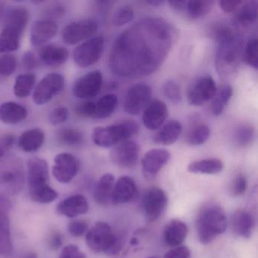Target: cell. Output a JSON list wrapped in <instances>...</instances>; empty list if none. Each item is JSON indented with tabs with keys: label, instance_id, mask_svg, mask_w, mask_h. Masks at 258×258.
Returning a JSON list of instances; mask_svg holds the SVG:
<instances>
[{
	"label": "cell",
	"instance_id": "obj_2",
	"mask_svg": "<svg viewBox=\"0 0 258 258\" xmlns=\"http://www.w3.org/2000/svg\"><path fill=\"white\" fill-rule=\"evenodd\" d=\"M49 167L44 159L33 158L28 163V183L31 199L37 203L49 204L58 198V194L48 183Z\"/></svg>",
	"mask_w": 258,
	"mask_h": 258
},
{
	"label": "cell",
	"instance_id": "obj_27",
	"mask_svg": "<svg viewBox=\"0 0 258 258\" xmlns=\"http://www.w3.org/2000/svg\"><path fill=\"white\" fill-rule=\"evenodd\" d=\"M45 134L42 130L35 128L25 131L19 137V146L25 152H37L44 143Z\"/></svg>",
	"mask_w": 258,
	"mask_h": 258
},
{
	"label": "cell",
	"instance_id": "obj_51",
	"mask_svg": "<svg viewBox=\"0 0 258 258\" xmlns=\"http://www.w3.org/2000/svg\"><path fill=\"white\" fill-rule=\"evenodd\" d=\"M164 258H191V251L186 246H178L167 252Z\"/></svg>",
	"mask_w": 258,
	"mask_h": 258
},
{
	"label": "cell",
	"instance_id": "obj_35",
	"mask_svg": "<svg viewBox=\"0 0 258 258\" xmlns=\"http://www.w3.org/2000/svg\"><path fill=\"white\" fill-rule=\"evenodd\" d=\"M36 83L34 74H23L16 78L14 86V93L17 97L24 99L30 96Z\"/></svg>",
	"mask_w": 258,
	"mask_h": 258
},
{
	"label": "cell",
	"instance_id": "obj_58",
	"mask_svg": "<svg viewBox=\"0 0 258 258\" xmlns=\"http://www.w3.org/2000/svg\"><path fill=\"white\" fill-rule=\"evenodd\" d=\"M25 258H37L35 253H29Z\"/></svg>",
	"mask_w": 258,
	"mask_h": 258
},
{
	"label": "cell",
	"instance_id": "obj_1",
	"mask_svg": "<svg viewBox=\"0 0 258 258\" xmlns=\"http://www.w3.org/2000/svg\"><path fill=\"white\" fill-rule=\"evenodd\" d=\"M173 37L171 26L164 19H142L114 41L109 54L111 72L121 78L154 73L167 58Z\"/></svg>",
	"mask_w": 258,
	"mask_h": 258
},
{
	"label": "cell",
	"instance_id": "obj_18",
	"mask_svg": "<svg viewBox=\"0 0 258 258\" xmlns=\"http://www.w3.org/2000/svg\"><path fill=\"white\" fill-rule=\"evenodd\" d=\"M137 184L131 176H123L114 183L111 203L119 205L133 202L137 196Z\"/></svg>",
	"mask_w": 258,
	"mask_h": 258
},
{
	"label": "cell",
	"instance_id": "obj_9",
	"mask_svg": "<svg viewBox=\"0 0 258 258\" xmlns=\"http://www.w3.org/2000/svg\"><path fill=\"white\" fill-rule=\"evenodd\" d=\"M64 87V78L57 73L46 75L38 83L33 93V100L37 105L48 103L54 96L62 91Z\"/></svg>",
	"mask_w": 258,
	"mask_h": 258
},
{
	"label": "cell",
	"instance_id": "obj_14",
	"mask_svg": "<svg viewBox=\"0 0 258 258\" xmlns=\"http://www.w3.org/2000/svg\"><path fill=\"white\" fill-rule=\"evenodd\" d=\"M54 162L52 174L61 183L70 182L79 171V161L72 154H58L55 157Z\"/></svg>",
	"mask_w": 258,
	"mask_h": 258
},
{
	"label": "cell",
	"instance_id": "obj_56",
	"mask_svg": "<svg viewBox=\"0 0 258 258\" xmlns=\"http://www.w3.org/2000/svg\"><path fill=\"white\" fill-rule=\"evenodd\" d=\"M11 208V202L10 200L4 196H0V216L8 215Z\"/></svg>",
	"mask_w": 258,
	"mask_h": 258
},
{
	"label": "cell",
	"instance_id": "obj_53",
	"mask_svg": "<svg viewBox=\"0 0 258 258\" xmlns=\"http://www.w3.org/2000/svg\"><path fill=\"white\" fill-rule=\"evenodd\" d=\"M22 63H23L24 67L28 70H33L38 66V61H37L35 55L31 52H27L24 54Z\"/></svg>",
	"mask_w": 258,
	"mask_h": 258
},
{
	"label": "cell",
	"instance_id": "obj_41",
	"mask_svg": "<svg viewBox=\"0 0 258 258\" xmlns=\"http://www.w3.org/2000/svg\"><path fill=\"white\" fill-rule=\"evenodd\" d=\"M257 44V39L256 37L250 39L247 42L243 53L244 61L254 69H257L258 66Z\"/></svg>",
	"mask_w": 258,
	"mask_h": 258
},
{
	"label": "cell",
	"instance_id": "obj_57",
	"mask_svg": "<svg viewBox=\"0 0 258 258\" xmlns=\"http://www.w3.org/2000/svg\"><path fill=\"white\" fill-rule=\"evenodd\" d=\"M146 4L152 6V7H162L166 4V2L165 1H161V0H152V1H147Z\"/></svg>",
	"mask_w": 258,
	"mask_h": 258
},
{
	"label": "cell",
	"instance_id": "obj_3",
	"mask_svg": "<svg viewBox=\"0 0 258 258\" xmlns=\"http://www.w3.org/2000/svg\"><path fill=\"white\" fill-rule=\"evenodd\" d=\"M227 217L223 208L216 204L205 205L198 214L196 232L202 244L212 242L227 229Z\"/></svg>",
	"mask_w": 258,
	"mask_h": 258
},
{
	"label": "cell",
	"instance_id": "obj_52",
	"mask_svg": "<svg viewBox=\"0 0 258 258\" xmlns=\"http://www.w3.org/2000/svg\"><path fill=\"white\" fill-rule=\"evenodd\" d=\"M220 9L226 13H232L236 11L242 2L239 0H226V1H219Z\"/></svg>",
	"mask_w": 258,
	"mask_h": 258
},
{
	"label": "cell",
	"instance_id": "obj_60",
	"mask_svg": "<svg viewBox=\"0 0 258 258\" xmlns=\"http://www.w3.org/2000/svg\"><path fill=\"white\" fill-rule=\"evenodd\" d=\"M4 152H4V149H3L2 148H1V146H0V158H2L3 155H4Z\"/></svg>",
	"mask_w": 258,
	"mask_h": 258
},
{
	"label": "cell",
	"instance_id": "obj_39",
	"mask_svg": "<svg viewBox=\"0 0 258 258\" xmlns=\"http://www.w3.org/2000/svg\"><path fill=\"white\" fill-rule=\"evenodd\" d=\"M57 140L69 146H79L84 141V135L81 131L73 128L59 130L56 134Z\"/></svg>",
	"mask_w": 258,
	"mask_h": 258
},
{
	"label": "cell",
	"instance_id": "obj_13",
	"mask_svg": "<svg viewBox=\"0 0 258 258\" xmlns=\"http://www.w3.org/2000/svg\"><path fill=\"white\" fill-rule=\"evenodd\" d=\"M140 146L133 140H126L113 148L110 153L111 162L121 168H132L140 155Z\"/></svg>",
	"mask_w": 258,
	"mask_h": 258
},
{
	"label": "cell",
	"instance_id": "obj_12",
	"mask_svg": "<svg viewBox=\"0 0 258 258\" xmlns=\"http://www.w3.org/2000/svg\"><path fill=\"white\" fill-rule=\"evenodd\" d=\"M98 23L93 19H84L66 25L62 31V39L69 45H75L90 38L96 34Z\"/></svg>",
	"mask_w": 258,
	"mask_h": 258
},
{
	"label": "cell",
	"instance_id": "obj_42",
	"mask_svg": "<svg viewBox=\"0 0 258 258\" xmlns=\"http://www.w3.org/2000/svg\"><path fill=\"white\" fill-rule=\"evenodd\" d=\"M135 17L134 9L129 6H124L117 9L113 16V23L115 26L122 27L132 22Z\"/></svg>",
	"mask_w": 258,
	"mask_h": 258
},
{
	"label": "cell",
	"instance_id": "obj_47",
	"mask_svg": "<svg viewBox=\"0 0 258 258\" xmlns=\"http://www.w3.org/2000/svg\"><path fill=\"white\" fill-rule=\"evenodd\" d=\"M69 111L64 106H58L51 112L49 122L53 125L61 124L69 118Z\"/></svg>",
	"mask_w": 258,
	"mask_h": 258
},
{
	"label": "cell",
	"instance_id": "obj_25",
	"mask_svg": "<svg viewBox=\"0 0 258 258\" xmlns=\"http://www.w3.org/2000/svg\"><path fill=\"white\" fill-rule=\"evenodd\" d=\"M114 183V176L111 173H105L99 178L93 193L96 203L103 206L111 203Z\"/></svg>",
	"mask_w": 258,
	"mask_h": 258
},
{
	"label": "cell",
	"instance_id": "obj_37",
	"mask_svg": "<svg viewBox=\"0 0 258 258\" xmlns=\"http://www.w3.org/2000/svg\"><path fill=\"white\" fill-rule=\"evenodd\" d=\"M239 7L236 15V21L242 25H250L257 19V2L248 1Z\"/></svg>",
	"mask_w": 258,
	"mask_h": 258
},
{
	"label": "cell",
	"instance_id": "obj_24",
	"mask_svg": "<svg viewBox=\"0 0 258 258\" xmlns=\"http://www.w3.org/2000/svg\"><path fill=\"white\" fill-rule=\"evenodd\" d=\"M28 117V111L20 104L4 102L0 105V120L7 124H17Z\"/></svg>",
	"mask_w": 258,
	"mask_h": 258
},
{
	"label": "cell",
	"instance_id": "obj_21",
	"mask_svg": "<svg viewBox=\"0 0 258 258\" xmlns=\"http://www.w3.org/2000/svg\"><path fill=\"white\" fill-rule=\"evenodd\" d=\"M253 215L245 210H237L232 214L231 226L235 235L244 238H250L254 228Z\"/></svg>",
	"mask_w": 258,
	"mask_h": 258
},
{
	"label": "cell",
	"instance_id": "obj_15",
	"mask_svg": "<svg viewBox=\"0 0 258 258\" xmlns=\"http://www.w3.org/2000/svg\"><path fill=\"white\" fill-rule=\"evenodd\" d=\"M102 74L93 71L81 77L74 84L73 93L79 99H90L99 94L102 89Z\"/></svg>",
	"mask_w": 258,
	"mask_h": 258
},
{
	"label": "cell",
	"instance_id": "obj_33",
	"mask_svg": "<svg viewBox=\"0 0 258 258\" xmlns=\"http://www.w3.org/2000/svg\"><path fill=\"white\" fill-rule=\"evenodd\" d=\"M117 106V97L114 94H107L96 102L94 119H105L115 111Z\"/></svg>",
	"mask_w": 258,
	"mask_h": 258
},
{
	"label": "cell",
	"instance_id": "obj_8",
	"mask_svg": "<svg viewBox=\"0 0 258 258\" xmlns=\"http://www.w3.org/2000/svg\"><path fill=\"white\" fill-rule=\"evenodd\" d=\"M105 46L103 37H94L89 39L75 48L74 61L81 68H88L96 64L102 56Z\"/></svg>",
	"mask_w": 258,
	"mask_h": 258
},
{
	"label": "cell",
	"instance_id": "obj_19",
	"mask_svg": "<svg viewBox=\"0 0 258 258\" xmlns=\"http://www.w3.org/2000/svg\"><path fill=\"white\" fill-rule=\"evenodd\" d=\"M88 202L82 195H75L61 201L56 208V211L59 215L64 216L69 218H74L81 214L88 212Z\"/></svg>",
	"mask_w": 258,
	"mask_h": 258
},
{
	"label": "cell",
	"instance_id": "obj_11",
	"mask_svg": "<svg viewBox=\"0 0 258 258\" xmlns=\"http://www.w3.org/2000/svg\"><path fill=\"white\" fill-rule=\"evenodd\" d=\"M217 91L214 78L210 75H204L190 84L187 92V99L190 105L200 106L212 99Z\"/></svg>",
	"mask_w": 258,
	"mask_h": 258
},
{
	"label": "cell",
	"instance_id": "obj_20",
	"mask_svg": "<svg viewBox=\"0 0 258 258\" xmlns=\"http://www.w3.org/2000/svg\"><path fill=\"white\" fill-rule=\"evenodd\" d=\"M58 31L55 22L49 20L37 21L33 24L31 31V42L34 46H38L52 40Z\"/></svg>",
	"mask_w": 258,
	"mask_h": 258
},
{
	"label": "cell",
	"instance_id": "obj_23",
	"mask_svg": "<svg viewBox=\"0 0 258 258\" xmlns=\"http://www.w3.org/2000/svg\"><path fill=\"white\" fill-rule=\"evenodd\" d=\"M39 55L40 60L46 66L58 67L67 61L69 51L62 46L47 44L40 49Z\"/></svg>",
	"mask_w": 258,
	"mask_h": 258
},
{
	"label": "cell",
	"instance_id": "obj_4",
	"mask_svg": "<svg viewBox=\"0 0 258 258\" xmlns=\"http://www.w3.org/2000/svg\"><path fill=\"white\" fill-rule=\"evenodd\" d=\"M86 241L88 247L96 253L116 255L122 248V241L120 237L105 222L96 223L87 232Z\"/></svg>",
	"mask_w": 258,
	"mask_h": 258
},
{
	"label": "cell",
	"instance_id": "obj_30",
	"mask_svg": "<svg viewBox=\"0 0 258 258\" xmlns=\"http://www.w3.org/2000/svg\"><path fill=\"white\" fill-rule=\"evenodd\" d=\"M214 1L211 0H192L185 1V7L182 13H185L191 20L201 19L208 14L214 7Z\"/></svg>",
	"mask_w": 258,
	"mask_h": 258
},
{
	"label": "cell",
	"instance_id": "obj_55",
	"mask_svg": "<svg viewBox=\"0 0 258 258\" xmlns=\"http://www.w3.org/2000/svg\"><path fill=\"white\" fill-rule=\"evenodd\" d=\"M15 143V137L13 135H6L2 137L0 140V146L4 149V152L6 150L11 149Z\"/></svg>",
	"mask_w": 258,
	"mask_h": 258
},
{
	"label": "cell",
	"instance_id": "obj_5",
	"mask_svg": "<svg viewBox=\"0 0 258 258\" xmlns=\"http://www.w3.org/2000/svg\"><path fill=\"white\" fill-rule=\"evenodd\" d=\"M139 126L133 120H125L107 126H99L93 130V143L102 148H111L130 140L137 135Z\"/></svg>",
	"mask_w": 258,
	"mask_h": 258
},
{
	"label": "cell",
	"instance_id": "obj_28",
	"mask_svg": "<svg viewBox=\"0 0 258 258\" xmlns=\"http://www.w3.org/2000/svg\"><path fill=\"white\" fill-rule=\"evenodd\" d=\"M223 161L217 158H208V159L199 160L193 161L188 164V171L193 173L202 174H217L223 171Z\"/></svg>",
	"mask_w": 258,
	"mask_h": 258
},
{
	"label": "cell",
	"instance_id": "obj_49",
	"mask_svg": "<svg viewBox=\"0 0 258 258\" xmlns=\"http://www.w3.org/2000/svg\"><path fill=\"white\" fill-rule=\"evenodd\" d=\"M68 229L71 235L73 236H82L87 232L88 224L83 220H75L69 223Z\"/></svg>",
	"mask_w": 258,
	"mask_h": 258
},
{
	"label": "cell",
	"instance_id": "obj_16",
	"mask_svg": "<svg viewBox=\"0 0 258 258\" xmlns=\"http://www.w3.org/2000/svg\"><path fill=\"white\" fill-rule=\"evenodd\" d=\"M170 159V153L166 149H153L148 151L142 159L143 176L148 179H154Z\"/></svg>",
	"mask_w": 258,
	"mask_h": 258
},
{
	"label": "cell",
	"instance_id": "obj_54",
	"mask_svg": "<svg viewBox=\"0 0 258 258\" xmlns=\"http://www.w3.org/2000/svg\"><path fill=\"white\" fill-rule=\"evenodd\" d=\"M63 244V237L59 232H53L49 239V245L52 250H58Z\"/></svg>",
	"mask_w": 258,
	"mask_h": 258
},
{
	"label": "cell",
	"instance_id": "obj_44",
	"mask_svg": "<svg viewBox=\"0 0 258 258\" xmlns=\"http://www.w3.org/2000/svg\"><path fill=\"white\" fill-rule=\"evenodd\" d=\"M17 68V58L12 54H6L0 58V75L10 76Z\"/></svg>",
	"mask_w": 258,
	"mask_h": 258
},
{
	"label": "cell",
	"instance_id": "obj_45",
	"mask_svg": "<svg viewBox=\"0 0 258 258\" xmlns=\"http://www.w3.org/2000/svg\"><path fill=\"white\" fill-rule=\"evenodd\" d=\"M247 188V178L243 174H238L233 179L231 185V194L234 197L241 196L245 192Z\"/></svg>",
	"mask_w": 258,
	"mask_h": 258
},
{
	"label": "cell",
	"instance_id": "obj_10",
	"mask_svg": "<svg viewBox=\"0 0 258 258\" xmlns=\"http://www.w3.org/2000/svg\"><path fill=\"white\" fill-rule=\"evenodd\" d=\"M152 88L146 84L131 86L123 99V109L127 114L137 115L146 108L152 97Z\"/></svg>",
	"mask_w": 258,
	"mask_h": 258
},
{
	"label": "cell",
	"instance_id": "obj_7",
	"mask_svg": "<svg viewBox=\"0 0 258 258\" xmlns=\"http://www.w3.org/2000/svg\"><path fill=\"white\" fill-rule=\"evenodd\" d=\"M165 191L158 187H150L143 193L141 209L145 218L149 222L158 220L165 211L167 205Z\"/></svg>",
	"mask_w": 258,
	"mask_h": 258
},
{
	"label": "cell",
	"instance_id": "obj_40",
	"mask_svg": "<svg viewBox=\"0 0 258 258\" xmlns=\"http://www.w3.org/2000/svg\"><path fill=\"white\" fill-rule=\"evenodd\" d=\"M254 137V130L251 125L244 123L237 126L234 132L235 143L241 147L248 146L253 141Z\"/></svg>",
	"mask_w": 258,
	"mask_h": 258
},
{
	"label": "cell",
	"instance_id": "obj_29",
	"mask_svg": "<svg viewBox=\"0 0 258 258\" xmlns=\"http://www.w3.org/2000/svg\"><path fill=\"white\" fill-rule=\"evenodd\" d=\"M0 183L5 187L6 190L10 192L20 191L24 183L22 170L19 167H13L4 170L0 174Z\"/></svg>",
	"mask_w": 258,
	"mask_h": 258
},
{
	"label": "cell",
	"instance_id": "obj_34",
	"mask_svg": "<svg viewBox=\"0 0 258 258\" xmlns=\"http://www.w3.org/2000/svg\"><path fill=\"white\" fill-rule=\"evenodd\" d=\"M13 252L8 215L0 216V256H8Z\"/></svg>",
	"mask_w": 258,
	"mask_h": 258
},
{
	"label": "cell",
	"instance_id": "obj_61",
	"mask_svg": "<svg viewBox=\"0 0 258 258\" xmlns=\"http://www.w3.org/2000/svg\"><path fill=\"white\" fill-rule=\"evenodd\" d=\"M148 258H157V257H148Z\"/></svg>",
	"mask_w": 258,
	"mask_h": 258
},
{
	"label": "cell",
	"instance_id": "obj_17",
	"mask_svg": "<svg viewBox=\"0 0 258 258\" xmlns=\"http://www.w3.org/2000/svg\"><path fill=\"white\" fill-rule=\"evenodd\" d=\"M168 115L167 105L159 99H155L149 102L145 108L143 114L144 126L149 131L159 129Z\"/></svg>",
	"mask_w": 258,
	"mask_h": 258
},
{
	"label": "cell",
	"instance_id": "obj_6",
	"mask_svg": "<svg viewBox=\"0 0 258 258\" xmlns=\"http://www.w3.org/2000/svg\"><path fill=\"white\" fill-rule=\"evenodd\" d=\"M218 43L217 51V67L226 72L230 68L236 64L239 57V40L233 30L229 29L222 34L217 40Z\"/></svg>",
	"mask_w": 258,
	"mask_h": 258
},
{
	"label": "cell",
	"instance_id": "obj_32",
	"mask_svg": "<svg viewBox=\"0 0 258 258\" xmlns=\"http://www.w3.org/2000/svg\"><path fill=\"white\" fill-rule=\"evenodd\" d=\"M29 20V12L23 7L12 9L6 19L5 27L14 28L23 33Z\"/></svg>",
	"mask_w": 258,
	"mask_h": 258
},
{
	"label": "cell",
	"instance_id": "obj_59",
	"mask_svg": "<svg viewBox=\"0 0 258 258\" xmlns=\"http://www.w3.org/2000/svg\"><path fill=\"white\" fill-rule=\"evenodd\" d=\"M3 11H4V6L2 3H0V16L2 14Z\"/></svg>",
	"mask_w": 258,
	"mask_h": 258
},
{
	"label": "cell",
	"instance_id": "obj_22",
	"mask_svg": "<svg viewBox=\"0 0 258 258\" xmlns=\"http://www.w3.org/2000/svg\"><path fill=\"white\" fill-rule=\"evenodd\" d=\"M188 235V226L182 220L173 219L165 226L164 240L167 245L176 247L183 243Z\"/></svg>",
	"mask_w": 258,
	"mask_h": 258
},
{
	"label": "cell",
	"instance_id": "obj_43",
	"mask_svg": "<svg viewBox=\"0 0 258 258\" xmlns=\"http://www.w3.org/2000/svg\"><path fill=\"white\" fill-rule=\"evenodd\" d=\"M164 96L175 105H178L182 101V94L179 86L173 81H167L162 87Z\"/></svg>",
	"mask_w": 258,
	"mask_h": 258
},
{
	"label": "cell",
	"instance_id": "obj_26",
	"mask_svg": "<svg viewBox=\"0 0 258 258\" xmlns=\"http://www.w3.org/2000/svg\"><path fill=\"white\" fill-rule=\"evenodd\" d=\"M182 131V124L179 121L170 120L155 134L154 142L157 144L170 146L177 141Z\"/></svg>",
	"mask_w": 258,
	"mask_h": 258
},
{
	"label": "cell",
	"instance_id": "obj_48",
	"mask_svg": "<svg viewBox=\"0 0 258 258\" xmlns=\"http://www.w3.org/2000/svg\"><path fill=\"white\" fill-rule=\"evenodd\" d=\"M96 102L93 101H86L81 102L75 107V112L82 117H92L94 115Z\"/></svg>",
	"mask_w": 258,
	"mask_h": 258
},
{
	"label": "cell",
	"instance_id": "obj_50",
	"mask_svg": "<svg viewBox=\"0 0 258 258\" xmlns=\"http://www.w3.org/2000/svg\"><path fill=\"white\" fill-rule=\"evenodd\" d=\"M59 258H86V255L78 246L70 244L62 249Z\"/></svg>",
	"mask_w": 258,
	"mask_h": 258
},
{
	"label": "cell",
	"instance_id": "obj_46",
	"mask_svg": "<svg viewBox=\"0 0 258 258\" xmlns=\"http://www.w3.org/2000/svg\"><path fill=\"white\" fill-rule=\"evenodd\" d=\"M66 13V9L62 4H53L46 7L43 10V15L46 19L45 20L52 21V19H59L62 17Z\"/></svg>",
	"mask_w": 258,
	"mask_h": 258
},
{
	"label": "cell",
	"instance_id": "obj_38",
	"mask_svg": "<svg viewBox=\"0 0 258 258\" xmlns=\"http://www.w3.org/2000/svg\"><path fill=\"white\" fill-rule=\"evenodd\" d=\"M211 130L208 125L199 123L193 126L186 137V143L190 146H197L204 144L209 138Z\"/></svg>",
	"mask_w": 258,
	"mask_h": 258
},
{
	"label": "cell",
	"instance_id": "obj_31",
	"mask_svg": "<svg viewBox=\"0 0 258 258\" xmlns=\"http://www.w3.org/2000/svg\"><path fill=\"white\" fill-rule=\"evenodd\" d=\"M23 33L14 28L4 26L0 34V53H8L17 50L20 46Z\"/></svg>",
	"mask_w": 258,
	"mask_h": 258
},
{
	"label": "cell",
	"instance_id": "obj_36",
	"mask_svg": "<svg viewBox=\"0 0 258 258\" xmlns=\"http://www.w3.org/2000/svg\"><path fill=\"white\" fill-rule=\"evenodd\" d=\"M232 87L229 85L224 86L218 92L217 91L213 98L211 107V112L214 115L219 116L223 113L232 98Z\"/></svg>",
	"mask_w": 258,
	"mask_h": 258
}]
</instances>
